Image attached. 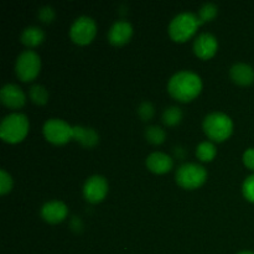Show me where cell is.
I'll use <instances>...</instances> for the list:
<instances>
[{
	"instance_id": "1",
	"label": "cell",
	"mask_w": 254,
	"mask_h": 254,
	"mask_svg": "<svg viewBox=\"0 0 254 254\" xmlns=\"http://www.w3.org/2000/svg\"><path fill=\"white\" fill-rule=\"evenodd\" d=\"M168 91L174 99L179 102H191L202 91V81L200 76L190 71L178 72L171 77Z\"/></svg>"
},
{
	"instance_id": "2",
	"label": "cell",
	"mask_w": 254,
	"mask_h": 254,
	"mask_svg": "<svg viewBox=\"0 0 254 254\" xmlns=\"http://www.w3.org/2000/svg\"><path fill=\"white\" fill-rule=\"evenodd\" d=\"M29 133V119L21 113L9 114L0 124V136L5 143L16 144L24 140Z\"/></svg>"
},
{
	"instance_id": "3",
	"label": "cell",
	"mask_w": 254,
	"mask_h": 254,
	"mask_svg": "<svg viewBox=\"0 0 254 254\" xmlns=\"http://www.w3.org/2000/svg\"><path fill=\"white\" fill-rule=\"evenodd\" d=\"M200 25L198 16L192 12H183L171 20L169 25V35L175 42H186L195 35Z\"/></svg>"
},
{
	"instance_id": "4",
	"label": "cell",
	"mask_w": 254,
	"mask_h": 254,
	"mask_svg": "<svg viewBox=\"0 0 254 254\" xmlns=\"http://www.w3.org/2000/svg\"><path fill=\"white\" fill-rule=\"evenodd\" d=\"M203 130L212 140L225 141L233 131V123L228 116L223 113H211L203 121Z\"/></svg>"
},
{
	"instance_id": "5",
	"label": "cell",
	"mask_w": 254,
	"mask_h": 254,
	"mask_svg": "<svg viewBox=\"0 0 254 254\" xmlns=\"http://www.w3.org/2000/svg\"><path fill=\"white\" fill-rule=\"evenodd\" d=\"M207 179V171L202 165L188 163L176 171V183L186 190H195L202 186Z\"/></svg>"
},
{
	"instance_id": "6",
	"label": "cell",
	"mask_w": 254,
	"mask_h": 254,
	"mask_svg": "<svg viewBox=\"0 0 254 254\" xmlns=\"http://www.w3.org/2000/svg\"><path fill=\"white\" fill-rule=\"evenodd\" d=\"M41 69V60L36 52L27 50L20 54L15 64V72L17 78L22 82H31L39 76Z\"/></svg>"
},
{
	"instance_id": "7",
	"label": "cell",
	"mask_w": 254,
	"mask_h": 254,
	"mask_svg": "<svg viewBox=\"0 0 254 254\" xmlns=\"http://www.w3.org/2000/svg\"><path fill=\"white\" fill-rule=\"evenodd\" d=\"M44 135L55 145H64L73 139V127L61 119H50L44 126Z\"/></svg>"
},
{
	"instance_id": "8",
	"label": "cell",
	"mask_w": 254,
	"mask_h": 254,
	"mask_svg": "<svg viewBox=\"0 0 254 254\" xmlns=\"http://www.w3.org/2000/svg\"><path fill=\"white\" fill-rule=\"evenodd\" d=\"M97 34V25L89 16H81L72 24L69 37L74 44L84 46L93 41Z\"/></svg>"
},
{
	"instance_id": "9",
	"label": "cell",
	"mask_w": 254,
	"mask_h": 254,
	"mask_svg": "<svg viewBox=\"0 0 254 254\" xmlns=\"http://www.w3.org/2000/svg\"><path fill=\"white\" fill-rule=\"evenodd\" d=\"M108 193V183L103 176H91L83 186V195L88 202L98 203L106 198Z\"/></svg>"
},
{
	"instance_id": "10",
	"label": "cell",
	"mask_w": 254,
	"mask_h": 254,
	"mask_svg": "<svg viewBox=\"0 0 254 254\" xmlns=\"http://www.w3.org/2000/svg\"><path fill=\"white\" fill-rule=\"evenodd\" d=\"M218 49V42L213 35L201 34L193 42V51L195 55L201 60H210L216 55Z\"/></svg>"
},
{
	"instance_id": "11",
	"label": "cell",
	"mask_w": 254,
	"mask_h": 254,
	"mask_svg": "<svg viewBox=\"0 0 254 254\" xmlns=\"http://www.w3.org/2000/svg\"><path fill=\"white\" fill-rule=\"evenodd\" d=\"M0 99L4 106L12 109L21 108L26 102L24 92L16 84H5L0 91Z\"/></svg>"
},
{
	"instance_id": "12",
	"label": "cell",
	"mask_w": 254,
	"mask_h": 254,
	"mask_svg": "<svg viewBox=\"0 0 254 254\" xmlns=\"http://www.w3.org/2000/svg\"><path fill=\"white\" fill-rule=\"evenodd\" d=\"M68 215V208L61 201H50L41 208V216L47 223L56 225L62 222Z\"/></svg>"
},
{
	"instance_id": "13",
	"label": "cell",
	"mask_w": 254,
	"mask_h": 254,
	"mask_svg": "<svg viewBox=\"0 0 254 254\" xmlns=\"http://www.w3.org/2000/svg\"><path fill=\"white\" fill-rule=\"evenodd\" d=\"M133 36V27L128 21H117L111 27L108 40L113 46H123L128 44Z\"/></svg>"
},
{
	"instance_id": "14",
	"label": "cell",
	"mask_w": 254,
	"mask_h": 254,
	"mask_svg": "<svg viewBox=\"0 0 254 254\" xmlns=\"http://www.w3.org/2000/svg\"><path fill=\"white\" fill-rule=\"evenodd\" d=\"M173 159L164 153H153L146 159V168L154 174H166L173 169Z\"/></svg>"
},
{
	"instance_id": "15",
	"label": "cell",
	"mask_w": 254,
	"mask_h": 254,
	"mask_svg": "<svg viewBox=\"0 0 254 254\" xmlns=\"http://www.w3.org/2000/svg\"><path fill=\"white\" fill-rule=\"evenodd\" d=\"M230 74L232 81L238 86H251L254 82V69L247 64H233Z\"/></svg>"
},
{
	"instance_id": "16",
	"label": "cell",
	"mask_w": 254,
	"mask_h": 254,
	"mask_svg": "<svg viewBox=\"0 0 254 254\" xmlns=\"http://www.w3.org/2000/svg\"><path fill=\"white\" fill-rule=\"evenodd\" d=\"M73 139L78 141L83 148L92 149L98 144L99 135L97 131L87 127H73Z\"/></svg>"
},
{
	"instance_id": "17",
	"label": "cell",
	"mask_w": 254,
	"mask_h": 254,
	"mask_svg": "<svg viewBox=\"0 0 254 254\" xmlns=\"http://www.w3.org/2000/svg\"><path fill=\"white\" fill-rule=\"evenodd\" d=\"M21 42L27 47H36L42 44L45 40V34L41 29L36 26H30L22 31Z\"/></svg>"
},
{
	"instance_id": "18",
	"label": "cell",
	"mask_w": 254,
	"mask_h": 254,
	"mask_svg": "<svg viewBox=\"0 0 254 254\" xmlns=\"http://www.w3.org/2000/svg\"><path fill=\"white\" fill-rule=\"evenodd\" d=\"M216 154H217L216 146L212 143H210V141H203L196 149V156L201 161H205V163L212 161L215 159Z\"/></svg>"
},
{
	"instance_id": "19",
	"label": "cell",
	"mask_w": 254,
	"mask_h": 254,
	"mask_svg": "<svg viewBox=\"0 0 254 254\" xmlns=\"http://www.w3.org/2000/svg\"><path fill=\"white\" fill-rule=\"evenodd\" d=\"M29 96L37 106H45L49 101V92L44 86H40V84H34L29 89Z\"/></svg>"
},
{
	"instance_id": "20",
	"label": "cell",
	"mask_w": 254,
	"mask_h": 254,
	"mask_svg": "<svg viewBox=\"0 0 254 254\" xmlns=\"http://www.w3.org/2000/svg\"><path fill=\"white\" fill-rule=\"evenodd\" d=\"M183 119V112L179 107H169L163 113V122L168 127H175Z\"/></svg>"
},
{
	"instance_id": "21",
	"label": "cell",
	"mask_w": 254,
	"mask_h": 254,
	"mask_svg": "<svg viewBox=\"0 0 254 254\" xmlns=\"http://www.w3.org/2000/svg\"><path fill=\"white\" fill-rule=\"evenodd\" d=\"M145 136L148 139V141L150 144H154V145H160L165 141L166 134L164 131V129H161L160 127L151 126L149 128H146Z\"/></svg>"
},
{
	"instance_id": "22",
	"label": "cell",
	"mask_w": 254,
	"mask_h": 254,
	"mask_svg": "<svg viewBox=\"0 0 254 254\" xmlns=\"http://www.w3.org/2000/svg\"><path fill=\"white\" fill-rule=\"evenodd\" d=\"M217 6L215 4H211V2H207V4L203 5L202 7L198 11V19H200L201 24L207 21H212L216 16H217Z\"/></svg>"
},
{
	"instance_id": "23",
	"label": "cell",
	"mask_w": 254,
	"mask_h": 254,
	"mask_svg": "<svg viewBox=\"0 0 254 254\" xmlns=\"http://www.w3.org/2000/svg\"><path fill=\"white\" fill-rule=\"evenodd\" d=\"M12 189V179L5 170H0V193L6 195Z\"/></svg>"
},
{
	"instance_id": "24",
	"label": "cell",
	"mask_w": 254,
	"mask_h": 254,
	"mask_svg": "<svg viewBox=\"0 0 254 254\" xmlns=\"http://www.w3.org/2000/svg\"><path fill=\"white\" fill-rule=\"evenodd\" d=\"M242 192L243 196H245L250 202L254 203V175L248 176V178L246 179L242 186Z\"/></svg>"
},
{
	"instance_id": "25",
	"label": "cell",
	"mask_w": 254,
	"mask_h": 254,
	"mask_svg": "<svg viewBox=\"0 0 254 254\" xmlns=\"http://www.w3.org/2000/svg\"><path fill=\"white\" fill-rule=\"evenodd\" d=\"M138 113L143 121H150V119L154 117L155 109H154V106L151 103H149V102H144V103H141L140 107H139Z\"/></svg>"
},
{
	"instance_id": "26",
	"label": "cell",
	"mask_w": 254,
	"mask_h": 254,
	"mask_svg": "<svg viewBox=\"0 0 254 254\" xmlns=\"http://www.w3.org/2000/svg\"><path fill=\"white\" fill-rule=\"evenodd\" d=\"M39 17L42 22H46V24H50V22L54 21L55 19V11L52 7L45 6L42 7L39 11Z\"/></svg>"
},
{
	"instance_id": "27",
	"label": "cell",
	"mask_w": 254,
	"mask_h": 254,
	"mask_svg": "<svg viewBox=\"0 0 254 254\" xmlns=\"http://www.w3.org/2000/svg\"><path fill=\"white\" fill-rule=\"evenodd\" d=\"M243 163L248 169L254 171V148L246 150V153L243 154Z\"/></svg>"
},
{
	"instance_id": "28",
	"label": "cell",
	"mask_w": 254,
	"mask_h": 254,
	"mask_svg": "<svg viewBox=\"0 0 254 254\" xmlns=\"http://www.w3.org/2000/svg\"><path fill=\"white\" fill-rule=\"evenodd\" d=\"M238 254H254L253 252H250V251H243V252L238 253Z\"/></svg>"
}]
</instances>
